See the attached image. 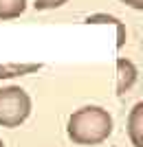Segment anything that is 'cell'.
Masks as SVG:
<instances>
[{
	"label": "cell",
	"mask_w": 143,
	"mask_h": 147,
	"mask_svg": "<svg viewBox=\"0 0 143 147\" xmlns=\"http://www.w3.org/2000/svg\"><path fill=\"white\" fill-rule=\"evenodd\" d=\"M31 114V97L20 86L0 88V125L18 127Z\"/></svg>",
	"instance_id": "cell-2"
},
{
	"label": "cell",
	"mask_w": 143,
	"mask_h": 147,
	"mask_svg": "<svg viewBox=\"0 0 143 147\" xmlns=\"http://www.w3.org/2000/svg\"><path fill=\"white\" fill-rule=\"evenodd\" d=\"M26 9V0H0V20L20 18Z\"/></svg>",
	"instance_id": "cell-7"
},
{
	"label": "cell",
	"mask_w": 143,
	"mask_h": 147,
	"mask_svg": "<svg viewBox=\"0 0 143 147\" xmlns=\"http://www.w3.org/2000/svg\"><path fill=\"white\" fill-rule=\"evenodd\" d=\"M66 132L77 145H99L112 134V117L99 105H84L70 114Z\"/></svg>",
	"instance_id": "cell-1"
},
{
	"label": "cell",
	"mask_w": 143,
	"mask_h": 147,
	"mask_svg": "<svg viewBox=\"0 0 143 147\" xmlns=\"http://www.w3.org/2000/svg\"><path fill=\"white\" fill-rule=\"evenodd\" d=\"M0 147H5V143H2V138H0Z\"/></svg>",
	"instance_id": "cell-10"
},
{
	"label": "cell",
	"mask_w": 143,
	"mask_h": 147,
	"mask_svg": "<svg viewBox=\"0 0 143 147\" xmlns=\"http://www.w3.org/2000/svg\"><path fill=\"white\" fill-rule=\"evenodd\" d=\"M125 5H130L132 9H143V0H121Z\"/></svg>",
	"instance_id": "cell-9"
},
{
	"label": "cell",
	"mask_w": 143,
	"mask_h": 147,
	"mask_svg": "<svg viewBox=\"0 0 143 147\" xmlns=\"http://www.w3.org/2000/svg\"><path fill=\"white\" fill-rule=\"evenodd\" d=\"M141 123H143V103H137L132 108V114L128 119V132H130V138L134 143V147H143V141H141Z\"/></svg>",
	"instance_id": "cell-5"
},
{
	"label": "cell",
	"mask_w": 143,
	"mask_h": 147,
	"mask_svg": "<svg viewBox=\"0 0 143 147\" xmlns=\"http://www.w3.org/2000/svg\"><path fill=\"white\" fill-rule=\"evenodd\" d=\"M117 92L119 94H123L125 90H130L132 84L137 81V68L132 64L130 59H125V57H119L117 59Z\"/></svg>",
	"instance_id": "cell-3"
},
{
	"label": "cell",
	"mask_w": 143,
	"mask_h": 147,
	"mask_svg": "<svg viewBox=\"0 0 143 147\" xmlns=\"http://www.w3.org/2000/svg\"><path fill=\"white\" fill-rule=\"evenodd\" d=\"M42 64H0V79H11V77H22L40 70Z\"/></svg>",
	"instance_id": "cell-4"
},
{
	"label": "cell",
	"mask_w": 143,
	"mask_h": 147,
	"mask_svg": "<svg viewBox=\"0 0 143 147\" xmlns=\"http://www.w3.org/2000/svg\"><path fill=\"white\" fill-rule=\"evenodd\" d=\"M88 24H97V22H110V24L117 26V33H119V40H117V49H121L125 44V26L123 22L119 18H115V16H106V13H95V16H88L86 18Z\"/></svg>",
	"instance_id": "cell-6"
},
{
	"label": "cell",
	"mask_w": 143,
	"mask_h": 147,
	"mask_svg": "<svg viewBox=\"0 0 143 147\" xmlns=\"http://www.w3.org/2000/svg\"><path fill=\"white\" fill-rule=\"evenodd\" d=\"M68 0H35V9L37 11H51V9H57V7L66 5Z\"/></svg>",
	"instance_id": "cell-8"
}]
</instances>
